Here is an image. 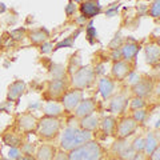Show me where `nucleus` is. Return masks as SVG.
Segmentation results:
<instances>
[{"instance_id":"33","label":"nucleus","mask_w":160,"mask_h":160,"mask_svg":"<svg viewBox=\"0 0 160 160\" xmlns=\"http://www.w3.org/2000/svg\"><path fill=\"white\" fill-rule=\"evenodd\" d=\"M120 46H122V38H119L118 35L115 36V39L112 40L111 43H109V48H112V49H118Z\"/></svg>"},{"instance_id":"42","label":"nucleus","mask_w":160,"mask_h":160,"mask_svg":"<svg viewBox=\"0 0 160 160\" xmlns=\"http://www.w3.org/2000/svg\"><path fill=\"white\" fill-rule=\"evenodd\" d=\"M9 158H11V159H15V160H16L18 158H19V149L18 148H11V151H9Z\"/></svg>"},{"instance_id":"48","label":"nucleus","mask_w":160,"mask_h":160,"mask_svg":"<svg viewBox=\"0 0 160 160\" xmlns=\"http://www.w3.org/2000/svg\"><path fill=\"white\" fill-rule=\"evenodd\" d=\"M0 160H11V159H4V158H0Z\"/></svg>"},{"instance_id":"16","label":"nucleus","mask_w":160,"mask_h":160,"mask_svg":"<svg viewBox=\"0 0 160 160\" xmlns=\"http://www.w3.org/2000/svg\"><path fill=\"white\" fill-rule=\"evenodd\" d=\"M113 88H115V84L111 79L108 78H102L99 80V91L102 93V96L104 100H107L112 96L113 93Z\"/></svg>"},{"instance_id":"22","label":"nucleus","mask_w":160,"mask_h":160,"mask_svg":"<svg viewBox=\"0 0 160 160\" xmlns=\"http://www.w3.org/2000/svg\"><path fill=\"white\" fill-rule=\"evenodd\" d=\"M158 147H159L158 146V139L155 138V135L152 132H149L147 135V140H144V152L149 156V155H151Z\"/></svg>"},{"instance_id":"31","label":"nucleus","mask_w":160,"mask_h":160,"mask_svg":"<svg viewBox=\"0 0 160 160\" xmlns=\"http://www.w3.org/2000/svg\"><path fill=\"white\" fill-rule=\"evenodd\" d=\"M24 33H26V29H13V31L11 32V38L13 40H16V42H22V40L24 39Z\"/></svg>"},{"instance_id":"6","label":"nucleus","mask_w":160,"mask_h":160,"mask_svg":"<svg viewBox=\"0 0 160 160\" xmlns=\"http://www.w3.org/2000/svg\"><path fill=\"white\" fill-rule=\"evenodd\" d=\"M138 128V123L135 122L132 118H124L120 120V123L116 124V132H118V138L119 139H127L128 136L136 131Z\"/></svg>"},{"instance_id":"1","label":"nucleus","mask_w":160,"mask_h":160,"mask_svg":"<svg viewBox=\"0 0 160 160\" xmlns=\"http://www.w3.org/2000/svg\"><path fill=\"white\" fill-rule=\"evenodd\" d=\"M92 140L91 131L76 127H67L62 133V140H60V147L63 151L69 152L73 148H76L82 144Z\"/></svg>"},{"instance_id":"24","label":"nucleus","mask_w":160,"mask_h":160,"mask_svg":"<svg viewBox=\"0 0 160 160\" xmlns=\"http://www.w3.org/2000/svg\"><path fill=\"white\" fill-rule=\"evenodd\" d=\"M62 107L59 106L58 103H48L46 108H44V113L46 116H51V118H58L62 115Z\"/></svg>"},{"instance_id":"35","label":"nucleus","mask_w":160,"mask_h":160,"mask_svg":"<svg viewBox=\"0 0 160 160\" xmlns=\"http://www.w3.org/2000/svg\"><path fill=\"white\" fill-rule=\"evenodd\" d=\"M40 49H42L43 53H48L53 49V46H52V43H49V42H44L42 44V47H40Z\"/></svg>"},{"instance_id":"36","label":"nucleus","mask_w":160,"mask_h":160,"mask_svg":"<svg viewBox=\"0 0 160 160\" xmlns=\"http://www.w3.org/2000/svg\"><path fill=\"white\" fill-rule=\"evenodd\" d=\"M139 80H140V76H139L136 72H131V73L128 75V83L132 84V86H133V84H136Z\"/></svg>"},{"instance_id":"37","label":"nucleus","mask_w":160,"mask_h":160,"mask_svg":"<svg viewBox=\"0 0 160 160\" xmlns=\"http://www.w3.org/2000/svg\"><path fill=\"white\" fill-rule=\"evenodd\" d=\"M53 160H68V153L66 152V151H59V152H56V155H55V158H53Z\"/></svg>"},{"instance_id":"25","label":"nucleus","mask_w":160,"mask_h":160,"mask_svg":"<svg viewBox=\"0 0 160 160\" xmlns=\"http://www.w3.org/2000/svg\"><path fill=\"white\" fill-rule=\"evenodd\" d=\"M136 153H138V152L132 148V146H129V144H128V146L124 148L123 151L118 155V156L120 158V160H131V159L135 158V155H136Z\"/></svg>"},{"instance_id":"30","label":"nucleus","mask_w":160,"mask_h":160,"mask_svg":"<svg viewBox=\"0 0 160 160\" xmlns=\"http://www.w3.org/2000/svg\"><path fill=\"white\" fill-rule=\"evenodd\" d=\"M131 146H132V148L138 153L139 152H143L144 151V139L143 138H136V139L133 140V143L131 144Z\"/></svg>"},{"instance_id":"14","label":"nucleus","mask_w":160,"mask_h":160,"mask_svg":"<svg viewBox=\"0 0 160 160\" xmlns=\"http://www.w3.org/2000/svg\"><path fill=\"white\" fill-rule=\"evenodd\" d=\"M26 91V83L23 80H16L13 82L8 88V93H7V100L8 102H13V100H19L20 96Z\"/></svg>"},{"instance_id":"49","label":"nucleus","mask_w":160,"mask_h":160,"mask_svg":"<svg viewBox=\"0 0 160 160\" xmlns=\"http://www.w3.org/2000/svg\"><path fill=\"white\" fill-rule=\"evenodd\" d=\"M0 158H2V149H0Z\"/></svg>"},{"instance_id":"40","label":"nucleus","mask_w":160,"mask_h":160,"mask_svg":"<svg viewBox=\"0 0 160 160\" xmlns=\"http://www.w3.org/2000/svg\"><path fill=\"white\" fill-rule=\"evenodd\" d=\"M118 8H119V6H115V7H111L109 9H107V12H106V15L108 18H112V16H115L116 15V12H118Z\"/></svg>"},{"instance_id":"38","label":"nucleus","mask_w":160,"mask_h":160,"mask_svg":"<svg viewBox=\"0 0 160 160\" xmlns=\"http://www.w3.org/2000/svg\"><path fill=\"white\" fill-rule=\"evenodd\" d=\"M75 11H76V6H75V3L73 2H69V4H68L67 8H66V13L68 15V16H71L72 13H75Z\"/></svg>"},{"instance_id":"3","label":"nucleus","mask_w":160,"mask_h":160,"mask_svg":"<svg viewBox=\"0 0 160 160\" xmlns=\"http://www.w3.org/2000/svg\"><path fill=\"white\" fill-rule=\"evenodd\" d=\"M60 131V122L58 118H51V116H44L39 120L38 123V132L40 138L51 140L58 136Z\"/></svg>"},{"instance_id":"19","label":"nucleus","mask_w":160,"mask_h":160,"mask_svg":"<svg viewBox=\"0 0 160 160\" xmlns=\"http://www.w3.org/2000/svg\"><path fill=\"white\" fill-rule=\"evenodd\" d=\"M28 38L33 44H43L44 42H47L48 40L49 32L47 31L46 28H38V29H33V31L29 32Z\"/></svg>"},{"instance_id":"43","label":"nucleus","mask_w":160,"mask_h":160,"mask_svg":"<svg viewBox=\"0 0 160 160\" xmlns=\"http://www.w3.org/2000/svg\"><path fill=\"white\" fill-rule=\"evenodd\" d=\"M16 160H35V158H32L31 155H24V156H19Z\"/></svg>"},{"instance_id":"39","label":"nucleus","mask_w":160,"mask_h":160,"mask_svg":"<svg viewBox=\"0 0 160 160\" xmlns=\"http://www.w3.org/2000/svg\"><path fill=\"white\" fill-rule=\"evenodd\" d=\"M149 160H160V148L159 147L149 155Z\"/></svg>"},{"instance_id":"47","label":"nucleus","mask_w":160,"mask_h":160,"mask_svg":"<svg viewBox=\"0 0 160 160\" xmlns=\"http://www.w3.org/2000/svg\"><path fill=\"white\" fill-rule=\"evenodd\" d=\"M72 2H75V3H82L83 0H72Z\"/></svg>"},{"instance_id":"46","label":"nucleus","mask_w":160,"mask_h":160,"mask_svg":"<svg viewBox=\"0 0 160 160\" xmlns=\"http://www.w3.org/2000/svg\"><path fill=\"white\" fill-rule=\"evenodd\" d=\"M4 11H6V6L3 3H0V12H4Z\"/></svg>"},{"instance_id":"20","label":"nucleus","mask_w":160,"mask_h":160,"mask_svg":"<svg viewBox=\"0 0 160 160\" xmlns=\"http://www.w3.org/2000/svg\"><path fill=\"white\" fill-rule=\"evenodd\" d=\"M99 126H100V119L98 115H93V113L80 120V127L83 129H87V131H95Z\"/></svg>"},{"instance_id":"23","label":"nucleus","mask_w":160,"mask_h":160,"mask_svg":"<svg viewBox=\"0 0 160 160\" xmlns=\"http://www.w3.org/2000/svg\"><path fill=\"white\" fill-rule=\"evenodd\" d=\"M3 142H4V144H7V146H9L11 148H19L20 144H22V139H20V136H18L16 133L8 132L4 135Z\"/></svg>"},{"instance_id":"21","label":"nucleus","mask_w":160,"mask_h":160,"mask_svg":"<svg viewBox=\"0 0 160 160\" xmlns=\"http://www.w3.org/2000/svg\"><path fill=\"white\" fill-rule=\"evenodd\" d=\"M100 127H102L103 132L106 135H112L116 129V120L113 116H108L104 118L103 120H100Z\"/></svg>"},{"instance_id":"34","label":"nucleus","mask_w":160,"mask_h":160,"mask_svg":"<svg viewBox=\"0 0 160 160\" xmlns=\"http://www.w3.org/2000/svg\"><path fill=\"white\" fill-rule=\"evenodd\" d=\"M87 36L89 38V42H91V43L93 42L92 38H96V29L92 27V22L89 23V27L87 28Z\"/></svg>"},{"instance_id":"26","label":"nucleus","mask_w":160,"mask_h":160,"mask_svg":"<svg viewBox=\"0 0 160 160\" xmlns=\"http://www.w3.org/2000/svg\"><path fill=\"white\" fill-rule=\"evenodd\" d=\"M127 146H128V143L126 142V139H118L116 142L113 143V146H112V152L119 155Z\"/></svg>"},{"instance_id":"11","label":"nucleus","mask_w":160,"mask_h":160,"mask_svg":"<svg viewBox=\"0 0 160 160\" xmlns=\"http://www.w3.org/2000/svg\"><path fill=\"white\" fill-rule=\"evenodd\" d=\"M100 11H102V6L99 0H86V2H82V6H80V12L86 19L96 16L100 13Z\"/></svg>"},{"instance_id":"12","label":"nucleus","mask_w":160,"mask_h":160,"mask_svg":"<svg viewBox=\"0 0 160 160\" xmlns=\"http://www.w3.org/2000/svg\"><path fill=\"white\" fill-rule=\"evenodd\" d=\"M66 89H67V83H66V80H64L63 78L62 79H53L51 80V82L48 83V95L51 98H60V96H63L64 92H66Z\"/></svg>"},{"instance_id":"5","label":"nucleus","mask_w":160,"mask_h":160,"mask_svg":"<svg viewBox=\"0 0 160 160\" xmlns=\"http://www.w3.org/2000/svg\"><path fill=\"white\" fill-rule=\"evenodd\" d=\"M82 99H83V91L82 89L73 88L72 91L64 92V95L62 96V104H63L64 109L73 111V109L78 107V104L82 102Z\"/></svg>"},{"instance_id":"4","label":"nucleus","mask_w":160,"mask_h":160,"mask_svg":"<svg viewBox=\"0 0 160 160\" xmlns=\"http://www.w3.org/2000/svg\"><path fill=\"white\" fill-rule=\"evenodd\" d=\"M95 78H96V73H95V69L91 66L80 67L72 76V86L76 89L88 88L93 84Z\"/></svg>"},{"instance_id":"7","label":"nucleus","mask_w":160,"mask_h":160,"mask_svg":"<svg viewBox=\"0 0 160 160\" xmlns=\"http://www.w3.org/2000/svg\"><path fill=\"white\" fill-rule=\"evenodd\" d=\"M153 91V82L151 79H140L132 86V92L136 98H147Z\"/></svg>"},{"instance_id":"2","label":"nucleus","mask_w":160,"mask_h":160,"mask_svg":"<svg viewBox=\"0 0 160 160\" xmlns=\"http://www.w3.org/2000/svg\"><path fill=\"white\" fill-rule=\"evenodd\" d=\"M103 149L100 144L93 140L82 144L68 152V160H102Z\"/></svg>"},{"instance_id":"45","label":"nucleus","mask_w":160,"mask_h":160,"mask_svg":"<svg viewBox=\"0 0 160 160\" xmlns=\"http://www.w3.org/2000/svg\"><path fill=\"white\" fill-rule=\"evenodd\" d=\"M76 22H78V23H83V22H86V18H84L83 15H82V18H79V19L76 20Z\"/></svg>"},{"instance_id":"41","label":"nucleus","mask_w":160,"mask_h":160,"mask_svg":"<svg viewBox=\"0 0 160 160\" xmlns=\"http://www.w3.org/2000/svg\"><path fill=\"white\" fill-rule=\"evenodd\" d=\"M122 58V52L119 51V49H112V55H111V59H113L115 62H118Z\"/></svg>"},{"instance_id":"29","label":"nucleus","mask_w":160,"mask_h":160,"mask_svg":"<svg viewBox=\"0 0 160 160\" xmlns=\"http://www.w3.org/2000/svg\"><path fill=\"white\" fill-rule=\"evenodd\" d=\"M144 107H146V102H144L143 98H135V99H132L131 108L133 109V111H136V109H142Z\"/></svg>"},{"instance_id":"28","label":"nucleus","mask_w":160,"mask_h":160,"mask_svg":"<svg viewBox=\"0 0 160 160\" xmlns=\"http://www.w3.org/2000/svg\"><path fill=\"white\" fill-rule=\"evenodd\" d=\"M149 15H151L152 18H159L160 15V0H155L152 3V6L149 7Z\"/></svg>"},{"instance_id":"15","label":"nucleus","mask_w":160,"mask_h":160,"mask_svg":"<svg viewBox=\"0 0 160 160\" xmlns=\"http://www.w3.org/2000/svg\"><path fill=\"white\" fill-rule=\"evenodd\" d=\"M56 152V148L51 144H43L38 148L36 153H35V160H53Z\"/></svg>"},{"instance_id":"32","label":"nucleus","mask_w":160,"mask_h":160,"mask_svg":"<svg viewBox=\"0 0 160 160\" xmlns=\"http://www.w3.org/2000/svg\"><path fill=\"white\" fill-rule=\"evenodd\" d=\"M73 44V39L72 38H67L66 40H63V42H60L56 44V47H55L53 49H59V48H63V47H72Z\"/></svg>"},{"instance_id":"44","label":"nucleus","mask_w":160,"mask_h":160,"mask_svg":"<svg viewBox=\"0 0 160 160\" xmlns=\"http://www.w3.org/2000/svg\"><path fill=\"white\" fill-rule=\"evenodd\" d=\"M131 160H146V158H144V155L142 152H139V153L135 155V158L131 159Z\"/></svg>"},{"instance_id":"13","label":"nucleus","mask_w":160,"mask_h":160,"mask_svg":"<svg viewBox=\"0 0 160 160\" xmlns=\"http://www.w3.org/2000/svg\"><path fill=\"white\" fill-rule=\"evenodd\" d=\"M146 52V62L149 66H156L160 60V47L158 43H149L148 46L144 48Z\"/></svg>"},{"instance_id":"27","label":"nucleus","mask_w":160,"mask_h":160,"mask_svg":"<svg viewBox=\"0 0 160 160\" xmlns=\"http://www.w3.org/2000/svg\"><path fill=\"white\" fill-rule=\"evenodd\" d=\"M146 118H147V111H146L144 108L136 109V111L133 112V116H132V119H133L136 123H143L144 120H146Z\"/></svg>"},{"instance_id":"10","label":"nucleus","mask_w":160,"mask_h":160,"mask_svg":"<svg viewBox=\"0 0 160 160\" xmlns=\"http://www.w3.org/2000/svg\"><path fill=\"white\" fill-rule=\"evenodd\" d=\"M131 72H132V67H131V64H129V62L118 60L112 66V76L116 80H119V82L124 80Z\"/></svg>"},{"instance_id":"8","label":"nucleus","mask_w":160,"mask_h":160,"mask_svg":"<svg viewBox=\"0 0 160 160\" xmlns=\"http://www.w3.org/2000/svg\"><path fill=\"white\" fill-rule=\"evenodd\" d=\"M95 109H96V102L93 99H82V102L78 104V107L73 111H75V116L78 119H83L92 115Z\"/></svg>"},{"instance_id":"17","label":"nucleus","mask_w":160,"mask_h":160,"mask_svg":"<svg viewBox=\"0 0 160 160\" xmlns=\"http://www.w3.org/2000/svg\"><path fill=\"white\" fill-rule=\"evenodd\" d=\"M139 49H140L139 44L133 43V42H129V43H126V44H124V46L122 47L120 52H122L123 59H126V62H129V60H132V59L138 55Z\"/></svg>"},{"instance_id":"9","label":"nucleus","mask_w":160,"mask_h":160,"mask_svg":"<svg viewBox=\"0 0 160 160\" xmlns=\"http://www.w3.org/2000/svg\"><path fill=\"white\" fill-rule=\"evenodd\" d=\"M38 119L31 113H24L18 119V127L20 131L29 133L38 129Z\"/></svg>"},{"instance_id":"18","label":"nucleus","mask_w":160,"mask_h":160,"mask_svg":"<svg viewBox=\"0 0 160 160\" xmlns=\"http://www.w3.org/2000/svg\"><path fill=\"white\" fill-rule=\"evenodd\" d=\"M127 106V99L123 95H116L109 102V111L113 113H122Z\"/></svg>"}]
</instances>
